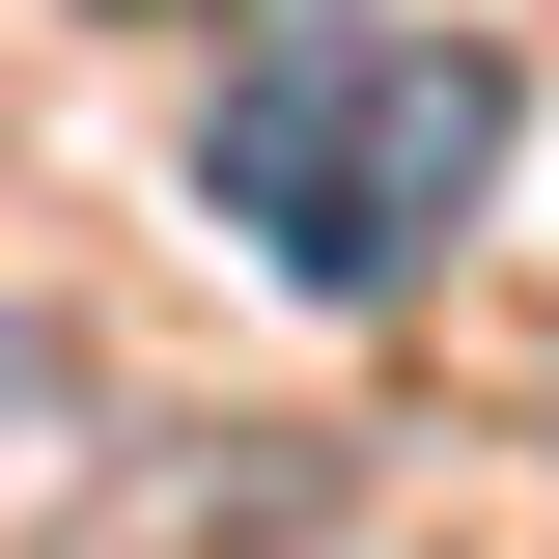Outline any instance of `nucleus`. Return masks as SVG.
<instances>
[{
  "instance_id": "f257e3e1",
  "label": "nucleus",
  "mask_w": 559,
  "mask_h": 559,
  "mask_svg": "<svg viewBox=\"0 0 559 559\" xmlns=\"http://www.w3.org/2000/svg\"><path fill=\"white\" fill-rule=\"evenodd\" d=\"M476 168H503V57L476 28H252L224 57V140H197V197L252 224L308 308H392L448 224H476Z\"/></svg>"
}]
</instances>
